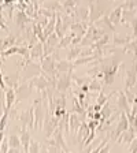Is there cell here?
I'll return each instance as SVG.
<instances>
[{"mask_svg":"<svg viewBox=\"0 0 137 153\" xmlns=\"http://www.w3.org/2000/svg\"><path fill=\"white\" fill-rule=\"evenodd\" d=\"M133 140H134V131H133V128H128V130L124 131V133L121 134V137L118 138L119 142H122V141H124L125 143L133 142Z\"/></svg>","mask_w":137,"mask_h":153,"instance_id":"5b68a950","label":"cell"},{"mask_svg":"<svg viewBox=\"0 0 137 153\" xmlns=\"http://www.w3.org/2000/svg\"><path fill=\"white\" fill-rule=\"evenodd\" d=\"M129 128V120H128V116L122 112L121 114V119L118 122V126H117V130H115V134H114V140L121 137V134L124 131H126Z\"/></svg>","mask_w":137,"mask_h":153,"instance_id":"6da1fadb","label":"cell"},{"mask_svg":"<svg viewBox=\"0 0 137 153\" xmlns=\"http://www.w3.org/2000/svg\"><path fill=\"white\" fill-rule=\"evenodd\" d=\"M30 135H29V133L26 131V127L22 128V131H21V142H22L23 148H25V152L28 153L29 150V146H30Z\"/></svg>","mask_w":137,"mask_h":153,"instance_id":"8992f818","label":"cell"},{"mask_svg":"<svg viewBox=\"0 0 137 153\" xmlns=\"http://www.w3.org/2000/svg\"><path fill=\"white\" fill-rule=\"evenodd\" d=\"M109 152H110V143L107 142L104 146H103V149L100 150V153H109Z\"/></svg>","mask_w":137,"mask_h":153,"instance_id":"d6986e66","label":"cell"},{"mask_svg":"<svg viewBox=\"0 0 137 153\" xmlns=\"http://www.w3.org/2000/svg\"><path fill=\"white\" fill-rule=\"evenodd\" d=\"M28 153H38V143L36 141H30V146H29Z\"/></svg>","mask_w":137,"mask_h":153,"instance_id":"5bb4252c","label":"cell"},{"mask_svg":"<svg viewBox=\"0 0 137 153\" xmlns=\"http://www.w3.org/2000/svg\"><path fill=\"white\" fill-rule=\"evenodd\" d=\"M67 153H71V152H67Z\"/></svg>","mask_w":137,"mask_h":153,"instance_id":"cb8c5ba5","label":"cell"},{"mask_svg":"<svg viewBox=\"0 0 137 153\" xmlns=\"http://www.w3.org/2000/svg\"><path fill=\"white\" fill-rule=\"evenodd\" d=\"M8 153H19L18 152V148H11V150H10Z\"/></svg>","mask_w":137,"mask_h":153,"instance_id":"ffe728a7","label":"cell"},{"mask_svg":"<svg viewBox=\"0 0 137 153\" xmlns=\"http://www.w3.org/2000/svg\"><path fill=\"white\" fill-rule=\"evenodd\" d=\"M121 10H122V7H121V8H118V10H115L114 13L111 14V21H112V22H114V23H117V22H118L119 15H121Z\"/></svg>","mask_w":137,"mask_h":153,"instance_id":"2e32d148","label":"cell"},{"mask_svg":"<svg viewBox=\"0 0 137 153\" xmlns=\"http://www.w3.org/2000/svg\"><path fill=\"white\" fill-rule=\"evenodd\" d=\"M118 107L119 109H122V111H128L129 109V105H128V99H126V96L124 94V93H121L119 94V99H118Z\"/></svg>","mask_w":137,"mask_h":153,"instance_id":"9c48e42d","label":"cell"},{"mask_svg":"<svg viewBox=\"0 0 137 153\" xmlns=\"http://www.w3.org/2000/svg\"><path fill=\"white\" fill-rule=\"evenodd\" d=\"M43 118H44V109L41 107V100L37 101V107H36V127L41 128Z\"/></svg>","mask_w":137,"mask_h":153,"instance_id":"277c9868","label":"cell"},{"mask_svg":"<svg viewBox=\"0 0 137 153\" xmlns=\"http://www.w3.org/2000/svg\"><path fill=\"white\" fill-rule=\"evenodd\" d=\"M134 82H136V71H134V70H128V81H126V89H129L130 86H133Z\"/></svg>","mask_w":137,"mask_h":153,"instance_id":"8fae6325","label":"cell"},{"mask_svg":"<svg viewBox=\"0 0 137 153\" xmlns=\"http://www.w3.org/2000/svg\"><path fill=\"white\" fill-rule=\"evenodd\" d=\"M69 66H70V64L67 63V62H59V63L56 64V68L59 71H69Z\"/></svg>","mask_w":137,"mask_h":153,"instance_id":"9a60e30c","label":"cell"},{"mask_svg":"<svg viewBox=\"0 0 137 153\" xmlns=\"http://www.w3.org/2000/svg\"><path fill=\"white\" fill-rule=\"evenodd\" d=\"M86 1H91V3H92V1H93V0H86Z\"/></svg>","mask_w":137,"mask_h":153,"instance_id":"603a6c76","label":"cell"},{"mask_svg":"<svg viewBox=\"0 0 137 153\" xmlns=\"http://www.w3.org/2000/svg\"><path fill=\"white\" fill-rule=\"evenodd\" d=\"M14 52H18V53H22V55H28V51L23 49V48H19V47H11L10 49H6L3 52V57H7L8 55L14 53Z\"/></svg>","mask_w":137,"mask_h":153,"instance_id":"52a82bcc","label":"cell"},{"mask_svg":"<svg viewBox=\"0 0 137 153\" xmlns=\"http://www.w3.org/2000/svg\"><path fill=\"white\" fill-rule=\"evenodd\" d=\"M33 107L32 108H29V111L23 112L21 116H19V119H21V122H22L23 127H26V126H29V127H33L34 124H33V120H36V116L34 114H33Z\"/></svg>","mask_w":137,"mask_h":153,"instance_id":"7a4b0ae2","label":"cell"},{"mask_svg":"<svg viewBox=\"0 0 137 153\" xmlns=\"http://www.w3.org/2000/svg\"><path fill=\"white\" fill-rule=\"evenodd\" d=\"M89 88L92 90H99L100 89V85H99V82H97V81H93V82L89 85Z\"/></svg>","mask_w":137,"mask_h":153,"instance_id":"ac0fdd59","label":"cell"},{"mask_svg":"<svg viewBox=\"0 0 137 153\" xmlns=\"http://www.w3.org/2000/svg\"><path fill=\"white\" fill-rule=\"evenodd\" d=\"M69 81H70V78L69 76H62V78H59L58 79V90H66V88H69Z\"/></svg>","mask_w":137,"mask_h":153,"instance_id":"ba28073f","label":"cell"},{"mask_svg":"<svg viewBox=\"0 0 137 153\" xmlns=\"http://www.w3.org/2000/svg\"><path fill=\"white\" fill-rule=\"evenodd\" d=\"M134 36H137V22H136V25H134Z\"/></svg>","mask_w":137,"mask_h":153,"instance_id":"44dd1931","label":"cell"},{"mask_svg":"<svg viewBox=\"0 0 137 153\" xmlns=\"http://www.w3.org/2000/svg\"><path fill=\"white\" fill-rule=\"evenodd\" d=\"M14 100H15V90L13 88L6 89V109H4V115L8 116V112L11 109V105H13Z\"/></svg>","mask_w":137,"mask_h":153,"instance_id":"3957f363","label":"cell"},{"mask_svg":"<svg viewBox=\"0 0 137 153\" xmlns=\"http://www.w3.org/2000/svg\"><path fill=\"white\" fill-rule=\"evenodd\" d=\"M8 143H10V148H18L19 145H21V137H18V135H15V134H13V135H10L8 137Z\"/></svg>","mask_w":137,"mask_h":153,"instance_id":"30bf717a","label":"cell"},{"mask_svg":"<svg viewBox=\"0 0 137 153\" xmlns=\"http://www.w3.org/2000/svg\"><path fill=\"white\" fill-rule=\"evenodd\" d=\"M43 67H44L45 71H48V73H52V71L55 70L54 62H52V57H47V59L43 62Z\"/></svg>","mask_w":137,"mask_h":153,"instance_id":"7c38bea8","label":"cell"},{"mask_svg":"<svg viewBox=\"0 0 137 153\" xmlns=\"http://www.w3.org/2000/svg\"><path fill=\"white\" fill-rule=\"evenodd\" d=\"M70 124H71V133H76L77 128L80 127V120H78V116H77V115H71Z\"/></svg>","mask_w":137,"mask_h":153,"instance_id":"4fadbf2b","label":"cell"},{"mask_svg":"<svg viewBox=\"0 0 137 153\" xmlns=\"http://www.w3.org/2000/svg\"><path fill=\"white\" fill-rule=\"evenodd\" d=\"M134 51H136V55H137V48H134Z\"/></svg>","mask_w":137,"mask_h":153,"instance_id":"7402d4cb","label":"cell"},{"mask_svg":"<svg viewBox=\"0 0 137 153\" xmlns=\"http://www.w3.org/2000/svg\"><path fill=\"white\" fill-rule=\"evenodd\" d=\"M8 146H10V143H8V140H1V153H8Z\"/></svg>","mask_w":137,"mask_h":153,"instance_id":"e0dca14e","label":"cell"}]
</instances>
